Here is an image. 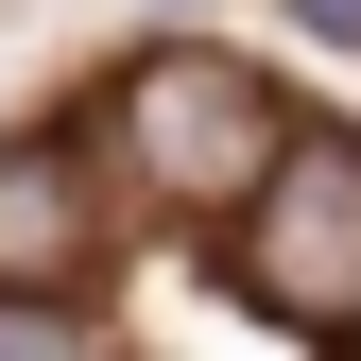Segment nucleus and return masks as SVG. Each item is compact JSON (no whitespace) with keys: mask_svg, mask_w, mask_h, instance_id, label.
<instances>
[{"mask_svg":"<svg viewBox=\"0 0 361 361\" xmlns=\"http://www.w3.org/2000/svg\"><path fill=\"white\" fill-rule=\"evenodd\" d=\"M293 18H310V35H344V52H361V0H293Z\"/></svg>","mask_w":361,"mask_h":361,"instance_id":"obj_4","label":"nucleus"},{"mask_svg":"<svg viewBox=\"0 0 361 361\" xmlns=\"http://www.w3.org/2000/svg\"><path fill=\"white\" fill-rule=\"evenodd\" d=\"M241 293H258V310H293V327H344V310H361V138L293 121V155L258 172Z\"/></svg>","mask_w":361,"mask_h":361,"instance_id":"obj_2","label":"nucleus"},{"mask_svg":"<svg viewBox=\"0 0 361 361\" xmlns=\"http://www.w3.org/2000/svg\"><path fill=\"white\" fill-rule=\"evenodd\" d=\"M104 121H121V155H138V172H155L172 207H241L258 172L293 155V121H276V86H258L241 52H207V35H172V52H138Z\"/></svg>","mask_w":361,"mask_h":361,"instance_id":"obj_1","label":"nucleus"},{"mask_svg":"<svg viewBox=\"0 0 361 361\" xmlns=\"http://www.w3.org/2000/svg\"><path fill=\"white\" fill-rule=\"evenodd\" d=\"M327 344H344V361H361V310H344V327H327Z\"/></svg>","mask_w":361,"mask_h":361,"instance_id":"obj_5","label":"nucleus"},{"mask_svg":"<svg viewBox=\"0 0 361 361\" xmlns=\"http://www.w3.org/2000/svg\"><path fill=\"white\" fill-rule=\"evenodd\" d=\"M86 276V190L69 155H0V310H52Z\"/></svg>","mask_w":361,"mask_h":361,"instance_id":"obj_3","label":"nucleus"}]
</instances>
